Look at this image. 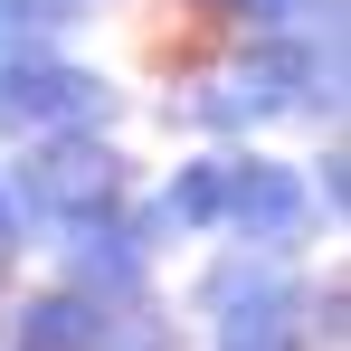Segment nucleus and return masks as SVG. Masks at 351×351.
<instances>
[{
	"mask_svg": "<svg viewBox=\"0 0 351 351\" xmlns=\"http://www.w3.org/2000/svg\"><path fill=\"white\" fill-rule=\"evenodd\" d=\"M219 199H228L237 219H256V228H285V219H294V180L266 171V162H256V171H237V180H219Z\"/></svg>",
	"mask_w": 351,
	"mask_h": 351,
	"instance_id": "1",
	"label": "nucleus"
}]
</instances>
